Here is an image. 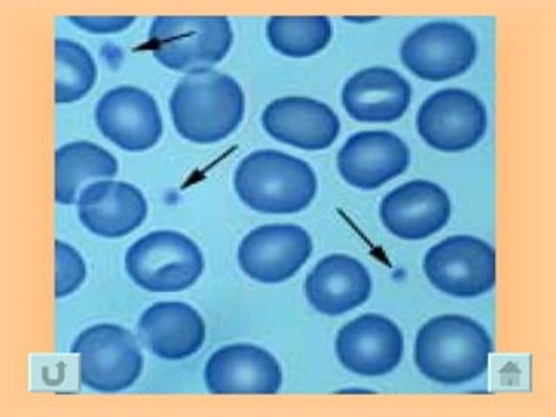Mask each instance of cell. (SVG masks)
I'll return each instance as SVG.
<instances>
[{"label": "cell", "mask_w": 556, "mask_h": 417, "mask_svg": "<svg viewBox=\"0 0 556 417\" xmlns=\"http://www.w3.org/2000/svg\"><path fill=\"white\" fill-rule=\"evenodd\" d=\"M413 100L407 78L387 66H370L348 78L341 92L350 117L365 124H390L404 117Z\"/></svg>", "instance_id": "cell-19"}, {"label": "cell", "mask_w": 556, "mask_h": 417, "mask_svg": "<svg viewBox=\"0 0 556 417\" xmlns=\"http://www.w3.org/2000/svg\"><path fill=\"white\" fill-rule=\"evenodd\" d=\"M233 187L252 211L295 214L312 204L318 181L308 162L278 150H257L240 162Z\"/></svg>", "instance_id": "cell-3"}, {"label": "cell", "mask_w": 556, "mask_h": 417, "mask_svg": "<svg viewBox=\"0 0 556 417\" xmlns=\"http://www.w3.org/2000/svg\"><path fill=\"white\" fill-rule=\"evenodd\" d=\"M410 164L404 139L390 130H362L350 136L338 153L344 181L361 190H376L399 178Z\"/></svg>", "instance_id": "cell-15"}, {"label": "cell", "mask_w": 556, "mask_h": 417, "mask_svg": "<svg viewBox=\"0 0 556 417\" xmlns=\"http://www.w3.org/2000/svg\"><path fill=\"white\" fill-rule=\"evenodd\" d=\"M308 231L298 225H266L243 237L237 252L240 269L260 283H282L312 257Z\"/></svg>", "instance_id": "cell-11"}, {"label": "cell", "mask_w": 556, "mask_h": 417, "mask_svg": "<svg viewBox=\"0 0 556 417\" xmlns=\"http://www.w3.org/2000/svg\"><path fill=\"white\" fill-rule=\"evenodd\" d=\"M56 188L54 200L60 205H74L89 179H112L117 176L118 162L109 150L89 141L63 144L54 153Z\"/></svg>", "instance_id": "cell-21"}, {"label": "cell", "mask_w": 556, "mask_h": 417, "mask_svg": "<svg viewBox=\"0 0 556 417\" xmlns=\"http://www.w3.org/2000/svg\"><path fill=\"white\" fill-rule=\"evenodd\" d=\"M261 121L271 138L308 152L332 147L341 130L334 110L306 96H286L271 101Z\"/></svg>", "instance_id": "cell-16"}, {"label": "cell", "mask_w": 556, "mask_h": 417, "mask_svg": "<svg viewBox=\"0 0 556 417\" xmlns=\"http://www.w3.org/2000/svg\"><path fill=\"white\" fill-rule=\"evenodd\" d=\"M422 269L437 291L471 300L494 289L497 254L485 240L454 235L426 252Z\"/></svg>", "instance_id": "cell-7"}, {"label": "cell", "mask_w": 556, "mask_h": 417, "mask_svg": "<svg viewBox=\"0 0 556 417\" xmlns=\"http://www.w3.org/2000/svg\"><path fill=\"white\" fill-rule=\"evenodd\" d=\"M372 278L361 261L346 254H332L318 261L304 280V294L327 317H339L369 300Z\"/></svg>", "instance_id": "cell-20"}, {"label": "cell", "mask_w": 556, "mask_h": 417, "mask_svg": "<svg viewBox=\"0 0 556 417\" xmlns=\"http://www.w3.org/2000/svg\"><path fill=\"white\" fill-rule=\"evenodd\" d=\"M139 339L162 361H185L204 346L205 321L193 306L162 301L144 309L138 324Z\"/></svg>", "instance_id": "cell-18"}, {"label": "cell", "mask_w": 556, "mask_h": 417, "mask_svg": "<svg viewBox=\"0 0 556 417\" xmlns=\"http://www.w3.org/2000/svg\"><path fill=\"white\" fill-rule=\"evenodd\" d=\"M266 39L282 56H315L329 46L332 23L327 16H271L266 23Z\"/></svg>", "instance_id": "cell-22"}, {"label": "cell", "mask_w": 556, "mask_h": 417, "mask_svg": "<svg viewBox=\"0 0 556 417\" xmlns=\"http://www.w3.org/2000/svg\"><path fill=\"white\" fill-rule=\"evenodd\" d=\"M72 353L78 355V381L96 393L129 390L143 372V353L135 336L113 324L83 330Z\"/></svg>", "instance_id": "cell-6"}, {"label": "cell", "mask_w": 556, "mask_h": 417, "mask_svg": "<svg viewBox=\"0 0 556 417\" xmlns=\"http://www.w3.org/2000/svg\"><path fill=\"white\" fill-rule=\"evenodd\" d=\"M211 395H277L282 390V367L256 344H228L211 355L204 369Z\"/></svg>", "instance_id": "cell-13"}, {"label": "cell", "mask_w": 556, "mask_h": 417, "mask_svg": "<svg viewBox=\"0 0 556 417\" xmlns=\"http://www.w3.org/2000/svg\"><path fill=\"white\" fill-rule=\"evenodd\" d=\"M68 22L74 23L80 30L89 34H118L129 28L136 22L135 16H68Z\"/></svg>", "instance_id": "cell-25"}, {"label": "cell", "mask_w": 556, "mask_h": 417, "mask_svg": "<svg viewBox=\"0 0 556 417\" xmlns=\"http://www.w3.org/2000/svg\"><path fill=\"white\" fill-rule=\"evenodd\" d=\"M170 117L181 138L213 144L233 135L245 113L242 87L216 70L191 72L174 87Z\"/></svg>", "instance_id": "cell-2"}, {"label": "cell", "mask_w": 556, "mask_h": 417, "mask_svg": "<svg viewBox=\"0 0 556 417\" xmlns=\"http://www.w3.org/2000/svg\"><path fill=\"white\" fill-rule=\"evenodd\" d=\"M233 43L226 16H156L148 31V49L174 72H200L225 60Z\"/></svg>", "instance_id": "cell-4"}, {"label": "cell", "mask_w": 556, "mask_h": 417, "mask_svg": "<svg viewBox=\"0 0 556 417\" xmlns=\"http://www.w3.org/2000/svg\"><path fill=\"white\" fill-rule=\"evenodd\" d=\"M204 266L199 245L179 231H152L136 240L126 252L130 280L156 294L187 291L195 286Z\"/></svg>", "instance_id": "cell-5"}, {"label": "cell", "mask_w": 556, "mask_h": 417, "mask_svg": "<svg viewBox=\"0 0 556 417\" xmlns=\"http://www.w3.org/2000/svg\"><path fill=\"white\" fill-rule=\"evenodd\" d=\"M405 68L428 83H443L466 74L477 60L473 31L454 22L419 26L400 48Z\"/></svg>", "instance_id": "cell-9"}, {"label": "cell", "mask_w": 556, "mask_h": 417, "mask_svg": "<svg viewBox=\"0 0 556 417\" xmlns=\"http://www.w3.org/2000/svg\"><path fill=\"white\" fill-rule=\"evenodd\" d=\"M451 199L437 182L416 179L390 191L379 205L381 223L393 237L425 240L451 219Z\"/></svg>", "instance_id": "cell-14"}, {"label": "cell", "mask_w": 556, "mask_h": 417, "mask_svg": "<svg viewBox=\"0 0 556 417\" xmlns=\"http://www.w3.org/2000/svg\"><path fill=\"white\" fill-rule=\"evenodd\" d=\"M77 211L78 219L91 233L103 239H122L143 225L148 204L135 185L98 181L83 188Z\"/></svg>", "instance_id": "cell-17"}, {"label": "cell", "mask_w": 556, "mask_h": 417, "mask_svg": "<svg viewBox=\"0 0 556 417\" xmlns=\"http://www.w3.org/2000/svg\"><path fill=\"white\" fill-rule=\"evenodd\" d=\"M417 135L443 153L466 152L477 147L489 129L483 101L465 89H442L422 101L416 118Z\"/></svg>", "instance_id": "cell-8"}, {"label": "cell", "mask_w": 556, "mask_h": 417, "mask_svg": "<svg viewBox=\"0 0 556 417\" xmlns=\"http://www.w3.org/2000/svg\"><path fill=\"white\" fill-rule=\"evenodd\" d=\"M56 251V300L74 294L86 280V263L77 249L63 240L54 242Z\"/></svg>", "instance_id": "cell-24"}, {"label": "cell", "mask_w": 556, "mask_h": 417, "mask_svg": "<svg viewBox=\"0 0 556 417\" xmlns=\"http://www.w3.org/2000/svg\"><path fill=\"white\" fill-rule=\"evenodd\" d=\"M94 121L104 138L126 152H144L162 138V115L150 92L135 86L115 87L96 104Z\"/></svg>", "instance_id": "cell-12"}, {"label": "cell", "mask_w": 556, "mask_h": 417, "mask_svg": "<svg viewBox=\"0 0 556 417\" xmlns=\"http://www.w3.org/2000/svg\"><path fill=\"white\" fill-rule=\"evenodd\" d=\"M56 52V101L58 104L75 103L91 91L98 77L94 58L75 40H54Z\"/></svg>", "instance_id": "cell-23"}, {"label": "cell", "mask_w": 556, "mask_h": 417, "mask_svg": "<svg viewBox=\"0 0 556 417\" xmlns=\"http://www.w3.org/2000/svg\"><path fill=\"white\" fill-rule=\"evenodd\" d=\"M404 332L378 313H365L341 327L336 355L348 372L379 378L393 372L404 358Z\"/></svg>", "instance_id": "cell-10"}, {"label": "cell", "mask_w": 556, "mask_h": 417, "mask_svg": "<svg viewBox=\"0 0 556 417\" xmlns=\"http://www.w3.org/2000/svg\"><path fill=\"white\" fill-rule=\"evenodd\" d=\"M494 343L485 327L465 315L426 321L414 343V364L430 381L457 387L489 370Z\"/></svg>", "instance_id": "cell-1"}]
</instances>
